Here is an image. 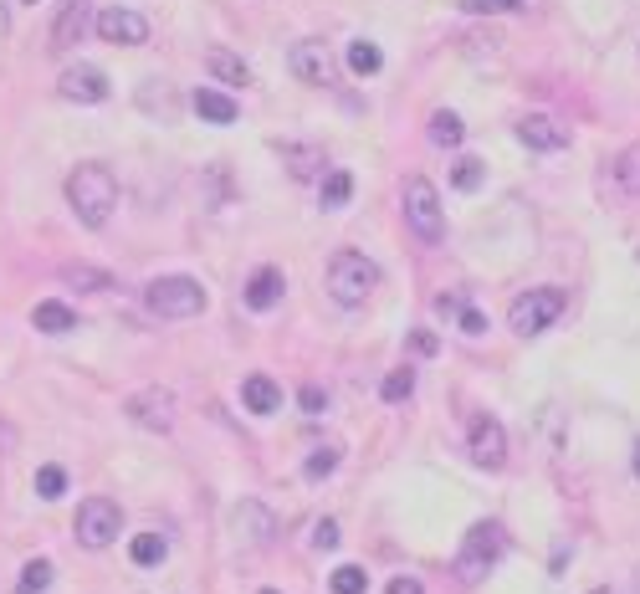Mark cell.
Returning a JSON list of instances; mask_svg holds the SVG:
<instances>
[{
    "label": "cell",
    "mask_w": 640,
    "mask_h": 594,
    "mask_svg": "<svg viewBox=\"0 0 640 594\" xmlns=\"http://www.w3.org/2000/svg\"><path fill=\"white\" fill-rule=\"evenodd\" d=\"M67 205L77 210V221L82 226H103L113 216V205H118V180H113V169L108 164H77L72 175H67Z\"/></svg>",
    "instance_id": "1"
},
{
    "label": "cell",
    "mask_w": 640,
    "mask_h": 594,
    "mask_svg": "<svg viewBox=\"0 0 640 594\" xmlns=\"http://www.w3.org/2000/svg\"><path fill=\"white\" fill-rule=\"evenodd\" d=\"M374 287H379V267L364 257V251H354V246L333 251V262H328V292H333L338 308H364Z\"/></svg>",
    "instance_id": "2"
},
{
    "label": "cell",
    "mask_w": 640,
    "mask_h": 594,
    "mask_svg": "<svg viewBox=\"0 0 640 594\" xmlns=\"http://www.w3.org/2000/svg\"><path fill=\"white\" fill-rule=\"evenodd\" d=\"M502 554H507V533H502V523H477L472 533L461 538L456 559H451V574H456L461 584H482V579L497 569Z\"/></svg>",
    "instance_id": "3"
},
{
    "label": "cell",
    "mask_w": 640,
    "mask_h": 594,
    "mask_svg": "<svg viewBox=\"0 0 640 594\" xmlns=\"http://www.w3.org/2000/svg\"><path fill=\"white\" fill-rule=\"evenodd\" d=\"M205 303H210V292L195 282V277H154L149 287H144V308L154 313V318H169V323H180V318H195V313H205Z\"/></svg>",
    "instance_id": "4"
},
{
    "label": "cell",
    "mask_w": 640,
    "mask_h": 594,
    "mask_svg": "<svg viewBox=\"0 0 640 594\" xmlns=\"http://www.w3.org/2000/svg\"><path fill=\"white\" fill-rule=\"evenodd\" d=\"M564 308H569V297H564L559 287H533V292H523V297H512L507 328L518 333V338H538L543 328H553V323L564 318Z\"/></svg>",
    "instance_id": "5"
},
{
    "label": "cell",
    "mask_w": 640,
    "mask_h": 594,
    "mask_svg": "<svg viewBox=\"0 0 640 594\" xmlns=\"http://www.w3.org/2000/svg\"><path fill=\"white\" fill-rule=\"evenodd\" d=\"M405 226L425 241V246H436L441 236H446V216H441V195H436V185L425 180V175H415V180H405Z\"/></svg>",
    "instance_id": "6"
},
{
    "label": "cell",
    "mask_w": 640,
    "mask_h": 594,
    "mask_svg": "<svg viewBox=\"0 0 640 594\" xmlns=\"http://www.w3.org/2000/svg\"><path fill=\"white\" fill-rule=\"evenodd\" d=\"M118 528H123V507H118L113 497H88V502H77L72 533H77L82 548H108V543L118 538Z\"/></svg>",
    "instance_id": "7"
},
{
    "label": "cell",
    "mask_w": 640,
    "mask_h": 594,
    "mask_svg": "<svg viewBox=\"0 0 640 594\" xmlns=\"http://www.w3.org/2000/svg\"><path fill=\"white\" fill-rule=\"evenodd\" d=\"M123 415L134 420V426H144V431H169L175 426V395H169L164 385H144V390H134L123 400Z\"/></svg>",
    "instance_id": "8"
},
{
    "label": "cell",
    "mask_w": 640,
    "mask_h": 594,
    "mask_svg": "<svg viewBox=\"0 0 640 594\" xmlns=\"http://www.w3.org/2000/svg\"><path fill=\"white\" fill-rule=\"evenodd\" d=\"M287 67H292L297 82H308V88H333L338 82V62H333V52L323 41H297L287 52Z\"/></svg>",
    "instance_id": "9"
},
{
    "label": "cell",
    "mask_w": 640,
    "mask_h": 594,
    "mask_svg": "<svg viewBox=\"0 0 640 594\" xmlns=\"http://www.w3.org/2000/svg\"><path fill=\"white\" fill-rule=\"evenodd\" d=\"M466 441H472V461L487 466V472H497V466L507 461V431L497 415H472V431H466Z\"/></svg>",
    "instance_id": "10"
},
{
    "label": "cell",
    "mask_w": 640,
    "mask_h": 594,
    "mask_svg": "<svg viewBox=\"0 0 640 594\" xmlns=\"http://www.w3.org/2000/svg\"><path fill=\"white\" fill-rule=\"evenodd\" d=\"M98 36L108 41V47H144L149 41V21L139 11H123V6H108L98 16Z\"/></svg>",
    "instance_id": "11"
},
{
    "label": "cell",
    "mask_w": 640,
    "mask_h": 594,
    "mask_svg": "<svg viewBox=\"0 0 640 594\" xmlns=\"http://www.w3.org/2000/svg\"><path fill=\"white\" fill-rule=\"evenodd\" d=\"M57 93H62L67 103H103V98H108V77H103V67H93V62H77V67H67V72L57 77Z\"/></svg>",
    "instance_id": "12"
},
{
    "label": "cell",
    "mask_w": 640,
    "mask_h": 594,
    "mask_svg": "<svg viewBox=\"0 0 640 594\" xmlns=\"http://www.w3.org/2000/svg\"><path fill=\"white\" fill-rule=\"evenodd\" d=\"M518 139H523L528 149H538V154H553V149L569 144V129H564V123H553L548 113H528V118L518 123Z\"/></svg>",
    "instance_id": "13"
},
{
    "label": "cell",
    "mask_w": 640,
    "mask_h": 594,
    "mask_svg": "<svg viewBox=\"0 0 640 594\" xmlns=\"http://www.w3.org/2000/svg\"><path fill=\"white\" fill-rule=\"evenodd\" d=\"M88 26H98L93 6H82V0H72V6L57 16V26H52V52H67V47H77V41L88 36Z\"/></svg>",
    "instance_id": "14"
},
{
    "label": "cell",
    "mask_w": 640,
    "mask_h": 594,
    "mask_svg": "<svg viewBox=\"0 0 640 594\" xmlns=\"http://www.w3.org/2000/svg\"><path fill=\"white\" fill-rule=\"evenodd\" d=\"M277 154H282V164H287V175L292 180H318V175H328V159H323V144H277Z\"/></svg>",
    "instance_id": "15"
},
{
    "label": "cell",
    "mask_w": 640,
    "mask_h": 594,
    "mask_svg": "<svg viewBox=\"0 0 640 594\" xmlns=\"http://www.w3.org/2000/svg\"><path fill=\"white\" fill-rule=\"evenodd\" d=\"M282 287H287L282 267H256V272H251V282H246V308H256V313H267V308H277V297H282Z\"/></svg>",
    "instance_id": "16"
},
{
    "label": "cell",
    "mask_w": 640,
    "mask_h": 594,
    "mask_svg": "<svg viewBox=\"0 0 640 594\" xmlns=\"http://www.w3.org/2000/svg\"><path fill=\"white\" fill-rule=\"evenodd\" d=\"M241 400H246L251 415H277L282 410V390H277L272 374H246L241 379Z\"/></svg>",
    "instance_id": "17"
},
{
    "label": "cell",
    "mask_w": 640,
    "mask_h": 594,
    "mask_svg": "<svg viewBox=\"0 0 640 594\" xmlns=\"http://www.w3.org/2000/svg\"><path fill=\"white\" fill-rule=\"evenodd\" d=\"M190 108H195L205 123H236V113H241L236 98H226L221 88H195V93H190Z\"/></svg>",
    "instance_id": "18"
},
{
    "label": "cell",
    "mask_w": 640,
    "mask_h": 594,
    "mask_svg": "<svg viewBox=\"0 0 640 594\" xmlns=\"http://www.w3.org/2000/svg\"><path fill=\"white\" fill-rule=\"evenodd\" d=\"M31 323H36V333H72L77 328V313L67 303H57V297H47V303H36Z\"/></svg>",
    "instance_id": "19"
},
{
    "label": "cell",
    "mask_w": 640,
    "mask_h": 594,
    "mask_svg": "<svg viewBox=\"0 0 640 594\" xmlns=\"http://www.w3.org/2000/svg\"><path fill=\"white\" fill-rule=\"evenodd\" d=\"M205 62H210V72H216L221 82H231V88H246V82H251V67L236 52H226V47H210Z\"/></svg>",
    "instance_id": "20"
},
{
    "label": "cell",
    "mask_w": 640,
    "mask_h": 594,
    "mask_svg": "<svg viewBox=\"0 0 640 594\" xmlns=\"http://www.w3.org/2000/svg\"><path fill=\"white\" fill-rule=\"evenodd\" d=\"M318 195H323V210H344L349 195H354V175H349V169H328Z\"/></svg>",
    "instance_id": "21"
},
{
    "label": "cell",
    "mask_w": 640,
    "mask_h": 594,
    "mask_svg": "<svg viewBox=\"0 0 640 594\" xmlns=\"http://www.w3.org/2000/svg\"><path fill=\"white\" fill-rule=\"evenodd\" d=\"M128 559H134L139 569H154V564L169 559V543H164L159 533H139L134 543H128Z\"/></svg>",
    "instance_id": "22"
},
{
    "label": "cell",
    "mask_w": 640,
    "mask_h": 594,
    "mask_svg": "<svg viewBox=\"0 0 640 594\" xmlns=\"http://www.w3.org/2000/svg\"><path fill=\"white\" fill-rule=\"evenodd\" d=\"M62 282H67V287H88V292H108V287H113V277L98 272V267H88V262H67V267H62Z\"/></svg>",
    "instance_id": "23"
},
{
    "label": "cell",
    "mask_w": 640,
    "mask_h": 594,
    "mask_svg": "<svg viewBox=\"0 0 640 594\" xmlns=\"http://www.w3.org/2000/svg\"><path fill=\"white\" fill-rule=\"evenodd\" d=\"M615 185L625 195H640V144H630V149L615 154Z\"/></svg>",
    "instance_id": "24"
},
{
    "label": "cell",
    "mask_w": 640,
    "mask_h": 594,
    "mask_svg": "<svg viewBox=\"0 0 640 594\" xmlns=\"http://www.w3.org/2000/svg\"><path fill=\"white\" fill-rule=\"evenodd\" d=\"M451 185H456L461 195H477V190L487 185V164H482V159H456V169H451Z\"/></svg>",
    "instance_id": "25"
},
{
    "label": "cell",
    "mask_w": 640,
    "mask_h": 594,
    "mask_svg": "<svg viewBox=\"0 0 640 594\" xmlns=\"http://www.w3.org/2000/svg\"><path fill=\"white\" fill-rule=\"evenodd\" d=\"M461 139H466V129H461V118H456V113H446V108H441V113H431V144L456 149Z\"/></svg>",
    "instance_id": "26"
},
{
    "label": "cell",
    "mask_w": 640,
    "mask_h": 594,
    "mask_svg": "<svg viewBox=\"0 0 640 594\" xmlns=\"http://www.w3.org/2000/svg\"><path fill=\"white\" fill-rule=\"evenodd\" d=\"M384 67V57H379V47H374V41H349V72H359V77H374Z\"/></svg>",
    "instance_id": "27"
},
{
    "label": "cell",
    "mask_w": 640,
    "mask_h": 594,
    "mask_svg": "<svg viewBox=\"0 0 640 594\" xmlns=\"http://www.w3.org/2000/svg\"><path fill=\"white\" fill-rule=\"evenodd\" d=\"M328 589H333V594H364V589H369V574H364L359 564H338V569L328 574Z\"/></svg>",
    "instance_id": "28"
},
{
    "label": "cell",
    "mask_w": 640,
    "mask_h": 594,
    "mask_svg": "<svg viewBox=\"0 0 640 594\" xmlns=\"http://www.w3.org/2000/svg\"><path fill=\"white\" fill-rule=\"evenodd\" d=\"M47 584H52V564H47V559H31V564L21 569L16 594H47Z\"/></svg>",
    "instance_id": "29"
},
{
    "label": "cell",
    "mask_w": 640,
    "mask_h": 594,
    "mask_svg": "<svg viewBox=\"0 0 640 594\" xmlns=\"http://www.w3.org/2000/svg\"><path fill=\"white\" fill-rule=\"evenodd\" d=\"M62 492H67V472H62V466H36V497L52 502Z\"/></svg>",
    "instance_id": "30"
},
{
    "label": "cell",
    "mask_w": 640,
    "mask_h": 594,
    "mask_svg": "<svg viewBox=\"0 0 640 594\" xmlns=\"http://www.w3.org/2000/svg\"><path fill=\"white\" fill-rule=\"evenodd\" d=\"M410 390H415V374H410V369H395V374H384V385H379V395L390 400V405L410 400Z\"/></svg>",
    "instance_id": "31"
},
{
    "label": "cell",
    "mask_w": 640,
    "mask_h": 594,
    "mask_svg": "<svg viewBox=\"0 0 640 594\" xmlns=\"http://www.w3.org/2000/svg\"><path fill=\"white\" fill-rule=\"evenodd\" d=\"M333 466H338V446H323V451H313V456H308V477H313V482H323V477L333 472Z\"/></svg>",
    "instance_id": "32"
},
{
    "label": "cell",
    "mask_w": 640,
    "mask_h": 594,
    "mask_svg": "<svg viewBox=\"0 0 640 594\" xmlns=\"http://www.w3.org/2000/svg\"><path fill=\"white\" fill-rule=\"evenodd\" d=\"M466 11H477V16H492V11H523L528 0H461Z\"/></svg>",
    "instance_id": "33"
},
{
    "label": "cell",
    "mask_w": 640,
    "mask_h": 594,
    "mask_svg": "<svg viewBox=\"0 0 640 594\" xmlns=\"http://www.w3.org/2000/svg\"><path fill=\"white\" fill-rule=\"evenodd\" d=\"M456 323H461V333H466V338H482V333H487V313H482V308H461V313H456Z\"/></svg>",
    "instance_id": "34"
},
{
    "label": "cell",
    "mask_w": 640,
    "mask_h": 594,
    "mask_svg": "<svg viewBox=\"0 0 640 594\" xmlns=\"http://www.w3.org/2000/svg\"><path fill=\"white\" fill-rule=\"evenodd\" d=\"M313 548H338V523L333 518H318L313 523Z\"/></svg>",
    "instance_id": "35"
},
{
    "label": "cell",
    "mask_w": 640,
    "mask_h": 594,
    "mask_svg": "<svg viewBox=\"0 0 640 594\" xmlns=\"http://www.w3.org/2000/svg\"><path fill=\"white\" fill-rule=\"evenodd\" d=\"M410 344H415V354H420V359H431V354L441 349V338H436V333H425V328H415V333H410Z\"/></svg>",
    "instance_id": "36"
},
{
    "label": "cell",
    "mask_w": 640,
    "mask_h": 594,
    "mask_svg": "<svg viewBox=\"0 0 640 594\" xmlns=\"http://www.w3.org/2000/svg\"><path fill=\"white\" fill-rule=\"evenodd\" d=\"M384 594H425V584L410 579V574H400V579H390V589H384Z\"/></svg>",
    "instance_id": "37"
},
{
    "label": "cell",
    "mask_w": 640,
    "mask_h": 594,
    "mask_svg": "<svg viewBox=\"0 0 640 594\" xmlns=\"http://www.w3.org/2000/svg\"><path fill=\"white\" fill-rule=\"evenodd\" d=\"M303 410H308V415H318V410H328V395H323L318 385H308V390H303Z\"/></svg>",
    "instance_id": "38"
},
{
    "label": "cell",
    "mask_w": 640,
    "mask_h": 594,
    "mask_svg": "<svg viewBox=\"0 0 640 594\" xmlns=\"http://www.w3.org/2000/svg\"><path fill=\"white\" fill-rule=\"evenodd\" d=\"M635 477H640V446H635Z\"/></svg>",
    "instance_id": "39"
},
{
    "label": "cell",
    "mask_w": 640,
    "mask_h": 594,
    "mask_svg": "<svg viewBox=\"0 0 640 594\" xmlns=\"http://www.w3.org/2000/svg\"><path fill=\"white\" fill-rule=\"evenodd\" d=\"M21 6H36V0H21Z\"/></svg>",
    "instance_id": "40"
},
{
    "label": "cell",
    "mask_w": 640,
    "mask_h": 594,
    "mask_svg": "<svg viewBox=\"0 0 640 594\" xmlns=\"http://www.w3.org/2000/svg\"><path fill=\"white\" fill-rule=\"evenodd\" d=\"M594 594H610V589H594Z\"/></svg>",
    "instance_id": "41"
},
{
    "label": "cell",
    "mask_w": 640,
    "mask_h": 594,
    "mask_svg": "<svg viewBox=\"0 0 640 594\" xmlns=\"http://www.w3.org/2000/svg\"><path fill=\"white\" fill-rule=\"evenodd\" d=\"M262 594H277V589H262Z\"/></svg>",
    "instance_id": "42"
}]
</instances>
